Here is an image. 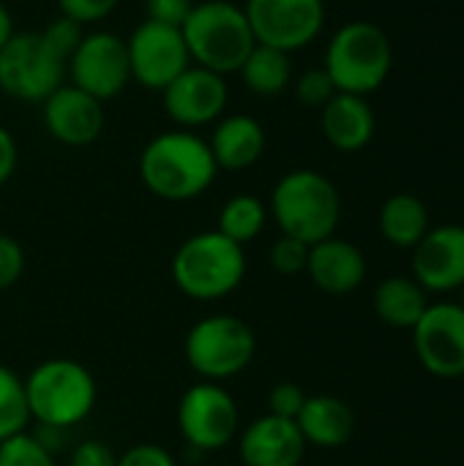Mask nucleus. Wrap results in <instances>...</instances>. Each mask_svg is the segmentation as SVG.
I'll list each match as a JSON object with an SVG mask.
<instances>
[{
  "label": "nucleus",
  "mask_w": 464,
  "mask_h": 466,
  "mask_svg": "<svg viewBox=\"0 0 464 466\" xmlns=\"http://www.w3.org/2000/svg\"><path fill=\"white\" fill-rule=\"evenodd\" d=\"M295 423L306 445L325 448V451L347 445L356 431L353 410L336 396H306L304 410L295 418Z\"/></svg>",
  "instance_id": "nucleus-21"
},
{
  "label": "nucleus",
  "mask_w": 464,
  "mask_h": 466,
  "mask_svg": "<svg viewBox=\"0 0 464 466\" xmlns=\"http://www.w3.org/2000/svg\"><path fill=\"white\" fill-rule=\"evenodd\" d=\"M309 279L328 295H350L366 279V259L361 248L342 238H325L309 246Z\"/></svg>",
  "instance_id": "nucleus-18"
},
{
  "label": "nucleus",
  "mask_w": 464,
  "mask_h": 466,
  "mask_svg": "<svg viewBox=\"0 0 464 466\" xmlns=\"http://www.w3.org/2000/svg\"><path fill=\"white\" fill-rule=\"evenodd\" d=\"M178 429L197 451H222L238 434V407L219 382H197L178 401Z\"/></svg>",
  "instance_id": "nucleus-12"
},
{
  "label": "nucleus",
  "mask_w": 464,
  "mask_h": 466,
  "mask_svg": "<svg viewBox=\"0 0 464 466\" xmlns=\"http://www.w3.org/2000/svg\"><path fill=\"white\" fill-rule=\"evenodd\" d=\"M257 341L254 330L230 314H213L200 319L186 333V360L194 374L205 377V382H219L241 374L254 358Z\"/></svg>",
  "instance_id": "nucleus-7"
},
{
  "label": "nucleus",
  "mask_w": 464,
  "mask_h": 466,
  "mask_svg": "<svg viewBox=\"0 0 464 466\" xmlns=\"http://www.w3.org/2000/svg\"><path fill=\"white\" fill-rule=\"evenodd\" d=\"M320 126L331 147L342 153L364 150L375 137V112L366 101V96L356 93H336L323 109H320Z\"/></svg>",
  "instance_id": "nucleus-19"
},
{
  "label": "nucleus",
  "mask_w": 464,
  "mask_h": 466,
  "mask_svg": "<svg viewBox=\"0 0 464 466\" xmlns=\"http://www.w3.org/2000/svg\"><path fill=\"white\" fill-rule=\"evenodd\" d=\"M265 216H268V210H265V205H263L260 197H254V194H238V197H232V199L224 202V208L219 213V229L216 232H222L232 243L243 246V243L254 240L263 232Z\"/></svg>",
  "instance_id": "nucleus-25"
},
{
  "label": "nucleus",
  "mask_w": 464,
  "mask_h": 466,
  "mask_svg": "<svg viewBox=\"0 0 464 466\" xmlns=\"http://www.w3.org/2000/svg\"><path fill=\"white\" fill-rule=\"evenodd\" d=\"M44 104V126L60 145L85 147L104 131V104L90 93L63 82Z\"/></svg>",
  "instance_id": "nucleus-16"
},
{
  "label": "nucleus",
  "mask_w": 464,
  "mask_h": 466,
  "mask_svg": "<svg viewBox=\"0 0 464 466\" xmlns=\"http://www.w3.org/2000/svg\"><path fill=\"white\" fill-rule=\"evenodd\" d=\"M66 74L71 85L90 93L101 104L120 96L131 85L126 38L109 30H90L82 35L77 52L68 60Z\"/></svg>",
  "instance_id": "nucleus-11"
},
{
  "label": "nucleus",
  "mask_w": 464,
  "mask_h": 466,
  "mask_svg": "<svg viewBox=\"0 0 464 466\" xmlns=\"http://www.w3.org/2000/svg\"><path fill=\"white\" fill-rule=\"evenodd\" d=\"M22 270H25V251H22V246L11 235L0 232V292L8 289L11 284H16Z\"/></svg>",
  "instance_id": "nucleus-34"
},
{
  "label": "nucleus",
  "mask_w": 464,
  "mask_h": 466,
  "mask_svg": "<svg viewBox=\"0 0 464 466\" xmlns=\"http://www.w3.org/2000/svg\"><path fill=\"white\" fill-rule=\"evenodd\" d=\"M243 85L257 93V96H279L290 79H293V66L290 55L265 44H254V49L246 55L243 66L238 68Z\"/></svg>",
  "instance_id": "nucleus-24"
},
{
  "label": "nucleus",
  "mask_w": 464,
  "mask_h": 466,
  "mask_svg": "<svg viewBox=\"0 0 464 466\" xmlns=\"http://www.w3.org/2000/svg\"><path fill=\"white\" fill-rule=\"evenodd\" d=\"M189 57L216 74H235L254 49L246 11L230 0H197L180 27Z\"/></svg>",
  "instance_id": "nucleus-3"
},
{
  "label": "nucleus",
  "mask_w": 464,
  "mask_h": 466,
  "mask_svg": "<svg viewBox=\"0 0 464 466\" xmlns=\"http://www.w3.org/2000/svg\"><path fill=\"white\" fill-rule=\"evenodd\" d=\"M27 420L30 412L25 399V380L0 363V442L25 431Z\"/></svg>",
  "instance_id": "nucleus-26"
},
{
  "label": "nucleus",
  "mask_w": 464,
  "mask_h": 466,
  "mask_svg": "<svg viewBox=\"0 0 464 466\" xmlns=\"http://www.w3.org/2000/svg\"><path fill=\"white\" fill-rule=\"evenodd\" d=\"M68 466H118V456L101 440H85L74 448Z\"/></svg>",
  "instance_id": "nucleus-36"
},
{
  "label": "nucleus",
  "mask_w": 464,
  "mask_h": 466,
  "mask_svg": "<svg viewBox=\"0 0 464 466\" xmlns=\"http://www.w3.org/2000/svg\"><path fill=\"white\" fill-rule=\"evenodd\" d=\"M413 276L427 292H451L464 287V227H432L413 248Z\"/></svg>",
  "instance_id": "nucleus-15"
},
{
  "label": "nucleus",
  "mask_w": 464,
  "mask_h": 466,
  "mask_svg": "<svg viewBox=\"0 0 464 466\" xmlns=\"http://www.w3.org/2000/svg\"><path fill=\"white\" fill-rule=\"evenodd\" d=\"M11 35H14V19H11L8 8L0 3V49H3V44H5Z\"/></svg>",
  "instance_id": "nucleus-38"
},
{
  "label": "nucleus",
  "mask_w": 464,
  "mask_h": 466,
  "mask_svg": "<svg viewBox=\"0 0 464 466\" xmlns=\"http://www.w3.org/2000/svg\"><path fill=\"white\" fill-rule=\"evenodd\" d=\"M306 453V440L295 420L263 415L241 434L243 466H298Z\"/></svg>",
  "instance_id": "nucleus-17"
},
{
  "label": "nucleus",
  "mask_w": 464,
  "mask_h": 466,
  "mask_svg": "<svg viewBox=\"0 0 464 466\" xmlns=\"http://www.w3.org/2000/svg\"><path fill=\"white\" fill-rule=\"evenodd\" d=\"M304 401H306V393L295 382H279L268 396V407H271L268 415L295 420L304 410Z\"/></svg>",
  "instance_id": "nucleus-32"
},
{
  "label": "nucleus",
  "mask_w": 464,
  "mask_h": 466,
  "mask_svg": "<svg viewBox=\"0 0 464 466\" xmlns=\"http://www.w3.org/2000/svg\"><path fill=\"white\" fill-rule=\"evenodd\" d=\"M118 466H178L172 453L161 445L153 442H142L129 448L123 456H118Z\"/></svg>",
  "instance_id": "nucleus-35"
},
{
  "label": "nucleus",
  "mask_w": 464,
  "mask_h": 466,
  "mask_svg": "<svg viewBox=\"0 0 464 466\" xmlns=\"http://www.w3.org/2000/svg\"><path fill=\"white\" fill-rule=\"evenodd\" d=\"M429 210L416 194H394L380 208V232L397 248H416L429 232Z\"/></svg>",
  "instance_id": "nucleus-23"
},
{
  "label": "nucleus",
  "mask_w": 464,
  "mask_h": 466,
  "mask_svg": "<svg viewBox=\"0 0 464 466\" xmlns=\"http://www.w3.org/2000/svg\"><path fill=\"white\" fill-rule=\"evenodd\" d=\"M120 0H57L60 16H68L74 22H79L82 27L88 25H98L104 22Z\"/></svg>",
  "instance_id": "nucleus-31"
},
{
  "label": "nucleus",
  "mask_w": 464,
  "mask_h": 466,
  "mask_svg": "<svg viewBox=\"0 0 464 466\" xmlns=\"http://www.w3.org/2000/svg\"><path fill=\"white\" fill-rule=\"evenodd\" d=\"M243 11L254 41L287 55L312 44L325 25L323 0H246Z\"/></svg>",
  "instance_id": "nucleus-9"
},
{
  "label": "nucleus",
  "mask_w": 464,
  "mask_h": 466,
  "mask_svg": "<svg viewBox=\"0 0 464 466\" xmlns=\"http://www.w3.org/2000/svg\"><path fill=\"white\" fill-rule=\"evenodd\" d=\"M66 60L38 33H14L0 49V90L19 101H46L66 82Z\"/></svg>",
  "instance_id": "nucleus-8"
},
{
  "label": "nucleus",
  "mask_w": 464,
  "mask_h": 466,
  "mask_svg": "<svg viewBox=\"0 0 464 466\" xmlns=\"http://www.w3.org/2000/svg\"><path fill=\"white\" fill-rule=\"evenodd\" d=\"M271 213L282 235L314 246L334 238L342 218V199L325 175L314 169H293L276 183Z\"/></svg>",
  "instance_id": "nucleus-2"
},
{
  "label": "nucleus",
  "mask_w": 464,
  "mask_h": 466,
  "mask_svg": "<svg viewBox=\"0 0 464 466\" xmlns=\"http://www.w3.org/2000/svg\"><path fill=\"white\" fill-rule=\"evenodd\" d=\"M227 98L230 87L224 76L194 63L161 90V101L170 120L183 126L186 131L216 123L227 109Z\"/></svg>",
  "instance_id": "nucleus-14"
},
{
  "label": "nucleus",
  "mask_w": 464,
  "mask_h": 466,
  "mask_svg": "<svg viewBox=\"0 0 464 466\" xmlns=\"http://www.w3.org/2000/svg\"><path fill=\"white\" fill-rule=\"evenodd\" d=\"M429 306L427 289L407 276H391L375 289V314L399 330H413Z\"/></svg>",
  "instance_id": "nucleus-22"
},
{
  "label": "nucleus",
  "mask_w": 464,
  "mask_h": 466,
  "mask_svg": "<svg viewBox=\"0 0 464 466\" xmlns=\"http://www.w3.org/2000/svg\"><path fill=\"white\" fill-rule=\"evenodd\" d=\"M336 85L334 79L328 76L325 68H309L298 76L295 82V96L304 106H314V109H323L334 96H336Z\"/></svg>",
  "instance_id": "nucleus-28"
},
{
  "label": "nucleus",
  "mask_w": 464,
  "mask_h": 466,
  "mask_svg": "<svg viewBox=\"0 0 464 466\" xmlns=\"http://www.w3.org/2000/svg\"><path fill=\"white\" fill-rule=\"evenodd\" d=\"M0 466H55V459L38 437L19 431L0 442Z\"/></svg>",
  "instance_id": "nucleus-27"
},
{
  "label": "nucleus",
  "mask_w": 464,
  "mask_h": 466,
  "mask_svg": "<svg viewBox=\"0 0 464 466\" xmlns=\"http://www.w3.org/2000/svg\"><path fill=\"white\" fill-rule=\"evenodd\" d=\"M246 276L243 246L222 232H200L180 243L172 257V281L191 300H222Z\"/></svg>",
  "instance_id": "nucleus-5"
},
{
  "label": "nucleus",
  "mask_w": 464,
  "mask_h": 466,
  "mask_svg": "<svg viewBox=\"0 0 464 466\" xmlns=\"http://www.w3.org/2000/svg\"><path fill=\"white\" fill-rule=\"evenodd\" d=\"M131 82L145 90H164L178 74L191 66L180 27L142 19L126 38Z\"/></svg>",
  "instance_id": "nucleus-10"
},
{
  "label": "nucleus",
  "mask_w": 464,
  "mask_h": 466,
  "mask_svg": "<svg viewBox=\"0 0 464 466\" xmlns=\"http://www.w3.org/2000/svg\"><path fill=\"white\" fill-rule=\"evenodd\" d=\"M208 147L219 169L241 172L260 161L265 150V128L252 115H227L216 120Z\"/></svg>",
  "instance_id": "nucleus-20"
},
{
  "label": "nucleus",
  "mask_w": 464,
  "mask_h": 466,
  "mask_svg": "<svg viewBox=\"0 0 464 466\" xmlns=\"http://www.w3.org/2000/svg\"><path fill=\"white\" fill-rule=\"evenodd\" d=\"M459 292H462V300H459V303H462V309H464V287H462V289H459Z\"/></svg>",
  "instance_id": "nucleus-39"
},
{
  "label": "nucleus",
  "mask_w": 464,
  "mask_h": 466,
  "mask_svg": "<svg viewBox=\"0 0 464 466\" xmlns=\"http://www.w3.org/2000/svg\"><path fill=\"white\" fill-rule=\"evenodd\" d=\"M27 412L46 429H68L82 423L96 407L93 374L68 358L38 363L25 380Z\"/></svg>",
  "instance_id": "nucleus-4"
},
{
  "label": "nucleus",
  "mask_w": 464,
  "mask_h": 466,
  "mask_svg": "<svg viewBox=\"0 0 464 466\" xmlns=\"http://www.w3.org/2000/svg\"><path fill=\"white\" fill-rule=\"evenodd\" d=\"M306 262H309V246L282 235L273 246H271V265L276 273L282 276H298L306 273Z\"/></svg>",
  "instance_id": "nucleus-30"
},
{
  "label": "nucleus",
  "mask_w": 464,
  "mask_h": 466,
  "mask_svg": "<svg viewBox=\"0 0 464 466\" xmlns=\"http://www.w3.org/2000/svg\"><path fill=\"white\" fill-rule=\"evenodd\" d=\"M394 66V49L383 27L375 22H347L342 25L325 49V71L339 93L369 96L377 90Z\"/></svg>",
  "instance_id": "nucleus-6"
},
{
  "label": "nucleus",
  "mask_w": 464,
  "mask_h": 466,
  "mask_svg": "<svg viewBox=\"0 0 464 466\" xmlns=\"http://www.w3.org/2000/svg\"><path fill=\"white\" fill-rule=\"evenodd\" d=\"M85 33H88V30H85L79 22L68 19V16H57V19H52V22L41 30L44 41L66 60V66H68L71 55L77 52V46H79V41H82Z\"/></svg>",
  "instance_id": "nucleus-29"
},
{
  "label": "nucleus",
  "mask_w": 464,
  "mask_h": 466,
  "mask_svg": "<svg viewBox=\"0 0 464 466\" xmlns=\"http://www.w3.org/2000/svg\"><path fill=\"white\" fill-rule=\"evenodd\" d=\"M194 3L197 0H145V19L170 27H183Z\"/></svg>",
  "instance_id": "nucleus-33"
},
{
  "label": "nucleus",
  "mask_w": 464,
  "mask_h": 466,
  "mask_svg": "<svg viewBox=\"0 0 464 466\" xmlns=\"http://www.w3.org/2000/svg\"><path fill=\"white\" fill-rule=\"evenodd\" d=\"M16 169V142L8 128L0 126V186L11 180Z\"/></svg>",
  "instance_id": "nucleus-37"
},
{
  "label": "nucleus",
  "mask_w": 464,
  "mask_h": 466,
  "mask_svg": "<svg viewBox=\"0 0 464 466\" xmlns=\"http://www.w3.org/2000/svg\"><path fill=\"white\" fill-rule=\"evenodd\" d=\"M216 161L202 137L178 128L153 137L139 156V177L150 194L167 202H189L216 180Z\"/></svg>",
  "instance_id": "nucleus-1"
},
{
  "label": "nucleus",
  "mask_w": 464,
  "mask_h": 466,
  "mask_svg": "<svg viewBox=\"0 0 464 466\" xmlns=\"http://www.w3.org/2000/svg\"><path fill=\"white\" fill-rule=\"evenodd\" d=\"M418 363L440 380L464 377V309L462 303H429L413 328Z\"/></svg>",
  "instance_id": "nucleus-13"
}]
</instances>
